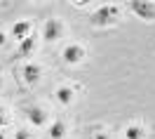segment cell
<instances>
[{
    "mask_svg": "<svg viewBox=\"0 0 155 139\" xmlns=\"http://www.w3.org/2000/svg\"><path fill=\"white\" fill-rule=\"evenodd\" d=\"M5 42H7V36H5V33H2V31H0V47H2V45H5Z\"/></svg>",
    "mask_w": 155,
    "mask_h": 139,
    "instance_id": "9a60e30c",
    "label": "cell"
},
{
    "mask_svg": "<svg viewBox=\"0 0 155 139\" xmlns=\"http://www.w3.org/2000/svg\"><path fill=\"white\" fill-rule=\"evenodd\" d=\"M66 137V123L64 120H54L49 127V139H64Z\"/></svg>",
    "mask_w": 155,
    "mask_h": 139,
    "instance_id": "30bf717a",
    "label": "cell"
},
{
    "mask_svg": "<svg viewBox=\"0 0 155 139\" xmlns=\"http://www.w3.org/2000/svg\"><path fill=\"white\" fill-rule=\"evenodd\" d=\"M92 139H110V137H108L106 132H94V137H92Z\"/></svg>",
    "mask_w": 155,
    "mask_h": 139,
    "instance_id": "5bb4252c",
    "label": "cell"
},
{
    "mask_svg": "<svg viewBox=\"0 0 155 139\" xmlns=\"http://www.w3.org/2000/svg\"><path fill=\"white\" fill-rule=\"evenodd\" d=\"M14 139H33V134H31L28 130H17V132H14Z\"/></svg>",
    "mask_w": 155,
    "mask_h": 139,
    "instance_id": "7c38bea8",
    "label": "cell"
},
{
    "mask_svg": "<svg viewBox=\"0 0 155 139\" xmlns=\"http://www.w3.org/2000/svg\"><path fill=\"white\" fill-rule=\"evenodd\" d=\"M125 137L127 139H146V127L139 125V123H132V125H127Z\"/></svg>",
    "mask_w": 155,
    "mask_h": 139,
    "instance_id": "9c48e42d",
    "label": "cell"
},
{
    "mask_svg": "<svg viewBox=\"0 0 155 139\" xmlns=\"http://www.w3.org/2000/svg\"><path fill=\"white\" fill-rule=\"evenodd\" d=\"M0 139H5V134H2V132H0Z\"/></svg>",
    "mask_w": 155,
    "mask_h": 139,
    "instance_id": "2e32d148",
    "label": "cell"
},
{
    "mask_svg": "<svg viewBox=\"0 0 155 139\" xmlns=\"http://www.w3.org/2000/svg\"><path fill=\"white\" fill-rule=\"evenodd\" d=\"M35 50V38L33 36H26L24 40H19V54H31Z\"/></svg>",
    "mask_w": 155,
    "mask_h": 139,
    "instance_id": "8fae6325",
    "label": "cell"
},
{
    "mask_svg": "<svg viewBox=\"0 0 155 139\" xmlns=\"http://www.w3.org/2000/svg\"><path fill=\"white\" fill-rule=\"evenodd\" d=\"M31 31H33V24H31V21H17V24H14V26H12V36H14V38L17 40H24L26 38V36H31Z\"/></svg>",
    "mask_w": 155,
    "mask_h": 139,
    "instance_id": "52a82bcc",
    "label": "cell"
},
{
    "mask_svg": "<svg viewBox=\"0 0 155 139\" xmlns=\"http://www.w3.org/2000/svg\"><path fill=\"white\" fill-rule=\"evenodd\" d=\"M61 36H64V24H61V19L52 17V19L45 21V26H42V40L54 42V40H59Z\"/></svg>",
    "mask_w": 155,
    "mask_h": 139,
    "instance_id": "3957f363",
    "label": "cell"
},
{
    "mask_svg": "<svg viewBox=\"0 0 155 139\" xmlns=\"http://www.w3.org/2000/svg\"><path fill=\"white\" fill-rule=\"evenodd\" d=\"M129 10L143 21H155V2L150 0H129Z\"/></svg>",
    "mask_w": 155,
    "mask_h": 139,
    "instance_id": "7a4b0ae2",
    "label": "cell"
},
{
    "mask_svg": "<svg viewBox=\"0 0 155 139\" xmlns=\"http://www.w3.org/2000/svg\"><path fill=\"white\" fill-rule=\"evenodd\" d=\"M21 73H24V83L31 85V87H33V85H38L40 78H42V69H40L38 64H26Z\"/></svg>",
    "mask_w": 155,
    "mask_h": 139,
    "instance_id": "8992f818",
    "label": "cell"
},
{
    "mask_svg": "<svg viewBox=\"0 0 155 139\" xmlns=\"http://www.w3.org/2000/svg\"><path fill=\"white\" fill-rule=\"evenodd\" d=\"M24 113H26V118H28V123L33 127H42V125H47V120H49L47 111L42 109V106H28Z\"/></svg>",
    "mask_w": 155,
    "mask_h": 139,
    "instance_id": "277c9868",
    "label": "cell"
},
{
    "mask_svg": "<svg viewBox=\"0 0 155 139\" xmlns=\"http://www.w3.org/2000/svg\"><path fill=\"white\" fill-rule=\"evenodd\" d=\"M0 90H2V78H0Z\"/></svg>",
    "mask_w": 155,
    "mask_h": 139,
    "instance_id": "e0dca14e",
    "label": "cell"
},
{
    "mask_svg": "<svg viewBox=\"0 0 155 139\" xmlns=\"http://www.w3.org/2000/svg\"><path fill=\"white\" fill-rule=\"evenodd\" d=\"M117 14H120L117 5H101L99 10H94L89 14V24L97 26V29H106V26H110V24L117 21Z\"/></svg>",
    "mask_w": 155,
    "mask_h": 139,
    "instance_id": "6da1fadb",
    "label": "cell"
},
{
    "mask_svg": "<svg viewBox=\"0 0 155 139\" xmlns=\"http://www.w3.org/2000/svg\"><path fill=\"white\" fill-rule=\"evenodd\" d=\"M61 57H64V61H66V64H80V61L85 59V50H82V45L71 42V45H66V47H64Z\"/></svg>",
    "mask_w": 155,
    "mask_h": 139,
    "instance_id": "5b68a950",
    "label": "cell"
},
{
    "mask_svg": "<svg viewBox=\"0 0 155 139\" xmlns=\"http://www.w3.org/2000/svg\"><path fill=\"white\" fill-rule=\"evenodd\" d=\"M54 97H57V101L61 104V106H71L73 104V90L68 87V85H61V87H57V92H54Z\"/></svg>",
    "mask_w": 155,
    "mask_h": 139,
    "instance_id": "ba28073f",
    "label": "cell"
},
{
    "mask_svg": "<svg viewBox=\"0 0 155 139\" xmlns=\"http://www.w3.org/2000/svg\"><path fill=\"white\" fill-rule=\"evenodd\" d=\"M7 123H10V118H7V113H5V109L0 106V127H5Z\"/></svg>",
    "mask_w": 155,
    "mask_h": 139,
    "instance_id": "4fadbf2b",
    "label": "cell"
}]
</instances>
